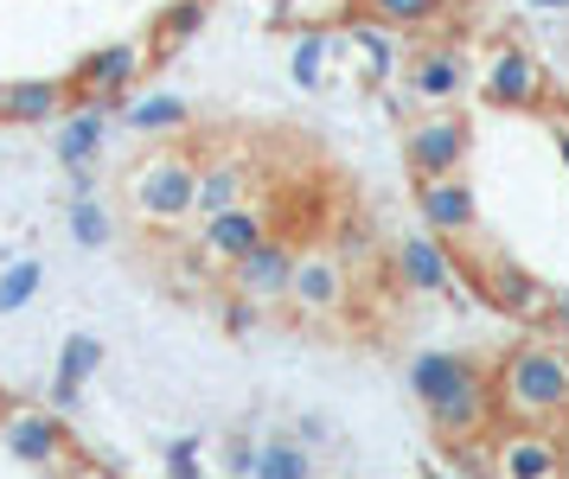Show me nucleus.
<instances>
[{
	"mask_svg": "<svg viewBox=\"0 0 569 479\" xmlns=\"http://www.w3.org/2000/svg\"><path fill=\"white\" fill-rule=\"evenodd\" d=\"M403 383H410V397L429 409V422H436L441 435H473L480 422H487L492 390H487V378L473 371V358H461V352H416Z\"/></svg>",
	"mask_w": 569,
	"mask_h": 479,
	"instance_id": "f257e3e1",
	"label": "nucleus"
},
{
	"mask_svg": "<svg viewBox=\"0 0 569 479\" xmlns=\"http://www.w3.org/2000/svg\"><path fill=\"white\" fill-rule=\"evenodd\" d=\"M492 397L518 422H550L569 409V339H525L506 365Z\"/></svg>",
	"mask_w": 569,
	"mask_h": 479,
	"instance_id": "f03ea898",
	"label": "nucleus"
},
{
	"mask_svg": "<svg viewBox=\"0 0 569 479\" xmlns=\"http://www.w3.org/2000/svg\"><path fill=\"white\" fill-rule=\"evenodd\" d=\"M129 204H134V218H148V224H180V218L199 211V167L173 148L148 153L129 173Z\"/></svg>",
	"mask_w": 569,
	"mask_h": 479,
	"instance_id": "7ed1b4c3",
	"label": "nucleus"
},
{
	"mask_svg": "<svg viewBox=\"0 0 569 479\" xmlns=\"http://www.w3.org/2000/svg\"><path fill=\"white\" fill-rule=\"evenodd\" d=\"M467 153H473V128L461 122V109H436V116H422L416 128H403V160H410L416 179L461 173Z\"/></svg>",
	"mask_w": 569,
	"mask_h": 479,
	"instance_id": "20e7f679",
	"label": "nucleus"
},
{
	"mask_svg": "<svg viewBox=\"0 0 569 479\" xmlns=\"http://www.w3.org/2000/svg\"><path fill=\"white\" fill-rule=\"evenodd\" d=\"M403 90H410L416 102H429V109H461V102L480 90V71L467 64L461 46H429V51H416Z\"/></svg>",
	"mask_w": 569,
	"mask_h": 479,
	"instance_id": "39448f33",
	"label": "nucleus"
},
{
	"mask_svg": "<svg viewBox=\"0 0 569 479\" xmlns=\"http://www.w3.org/2000/svg\"><path fill=\"white\" fill-rule=\"evenodd\" d=\"M543 90H550V83H543V64H538L525 46H499V51L487 58V71H480V102L506 109V116L538 109Z\"/></svg>",
	"mask_w": 569,
	"mask_h": 479,
	"instance_id": "423d86ee",
	"label": "nucleus"
},
{
	"mask_svg": "<svg viewBox=\"0 0 569 479\" xmlns=\"http://www.w3.org/2000/svg\"><path fill=\"white\" fill-rule=\"evenodd\" d=\"M0 441L20 467H39V473H58L64 467V429H58V409H7L0 416Z\"/></svg>",
	"mask_w": 569,
	"mask_h": 479,
	"instance_id": "0eeeda50",
	"label": "nucleus"
},
{
	"mask_svg": "<svg viewBox=\"0 0 569 479\" xmlns=\"http://www.w3.org/2000/svg\"><path fill=\"white\" fill-rule=\"evenodd\" d=\"M416 211H422V224L436 230V237H467V230L480 224V199H473V186L461 173L422 179L416 186Z\"/></svg>",
	"mask_w": 569,
	"mask_h": 479,
	"instance_id": "6e6552de",
	"label": "nucleus"
},
{
	"mask_svg": "<svg viewBox=\"0 0 569 479\" xmlns=\"http://www.w3.org/2000/svg\"><path fill=\"white\" fill-rule=\"evenodd\" d=\"M480 295H487V307H499L506 320H550V295H557V288H543L538 276H525L518 262H487V269H480Z\"/></svg>",
	"mask_w": 569,
	"mask_h": 479,
	"instance_id": "1a4fd4ad",
	"label": "nucleus"
},
{
	"mask_svg": "<svg viewBox=\"0 0 569 479\" xmlns=\"http://www.w3.org/2000/svg\"><path fill=\"white\" fill-rule=\"evenodd\" d=\"M295 269H301V256L288 250L282 237H269V243H257L237 262L231 281H237V295H250V301H288L295 295Z\"/></svg>",
	"mask_w": 569,
	"mask_h": 479,
	"instance_id": "9d476101",
	"label": "nucleus"
},
{
	"mask_svg": "<svg viewBox=\"0 0 569 479\" xmlns=\"http://www.w3.org/2000/svg\"><path fill=\"white\" fill-rule=\"evenodd\" d=\"M390 262H397V281H403L410 295H448V288H455V256L441 250V237L429 224L416 230V237H403V243L390 250Z\"/></svg>",
	"mask_w": 569,
	"mask_h": 479,
	"instance_id": "9b49d317",
	"label": "nucleus"
},
{
	"mask_svg": "<svg viewBox=\"0 0 569 479\" xmlns=\"http://www.w3.org/2000/svg\"><path fill=\"white\" fill-rule=\"evenodd\" d=\"M257 243H269V218H262L257 204H237V211L199 218V250H206L211 262H224V269H237Z\"/></svg>",
	"mask_w": 569,
	"mask_h": 479,
	"instance_id": "f8f14e48",
	"label": "nucleus"
},
{
	"mask_svg": "<svg viewBox=\"0 0 569 479\" xmlns=\"http://www.w3.org/2000/svg\"><path fill=\"white\" fill-rule=\"evenodd\" d=\"M346 295H352V276H346L339 256H327V250L301 256V269H295V295H288L301 313H339Z\"/></svg>",
	"mask_w": 569,
	"mask_h": 479,
	"instance_id": "ddd939ff",
	"label": "nucleus"
},
{
	"mask_svg": "<svg viewBox=\"0 0 569 479\" xmlns=\"http://www.w3.org/2000/svg\"><path fill=\"white\" fill-rule=\"evenodd\" d=\"M103 141H109V102H78L64 122H58V141H52V153H58V167H97L103 160Z\"/></svg>",
	"mask_w": 569,
	"mask_h": 479,
	"instance_id": "4468645a",
	"label": "nucleus"
},
{
	"mask_svg": "<svg viewBox=\"0 0 569 479\" xmlns=\"http://www.w3.org/2000/svg\"><path fill=\"white\" fill-rule=\"evenodd\" d=\"M103 371V339L97 332H64V352H58V371H52V390H46V403L64 416V409H78L83 383Z\"/></svg>",
	"mask_w": 569,
	"mask_h": 479,
	"instance_id": "2eb2a0df",
	"label": "nucleus"
},
{
	"mask_svg": "<svg viewBox=\"0 0 569 479\" xmlns=\"http://www.w3.org/2000/svg\"><path fill=\"white\" fill-rule=\"evenodd\" d=\"M499 479H563V448L543 429H512L499 441Z\"/></svg>",
	"mask_w": 569,
	"mask_h": 479,
	"instance_id": "dca6fc26",
	"label": "nucleus"
},
{
	"mask_svg": "<svg viewBox=\"0 0 569 479\" xmlns=\"http://www.w3.org/2000/svg\"><path fill=\"white\" fill-rule=\"evenodd\" d=\"M64 102H71V83L64 77H13L7 83V122H20V128L58 122Z\"/></svg>",
	"mask_w": 569,
	"mask_h": 479,
	"instance_id": "f3484780",
	"label": "nucleus"
},
{
	"mask_svg": "<svg viewBox=\"0 0 569 479\" xmlns=\"http://www.w3.org/2000/svg\"><path fill=\"white\" fill-rule=\"evenodd\" d=\"M134 71H141V46H103V51H90V58H83L71 83H78L83 97L116 102L134 83Z\"/></svg>",
	"mask_w": 569,
	"mask_h": 479,
	"instance_id": "a211bd4d",
	"label": "nucleus"
},
{
	"mask_svg": "<svg viewBox=\"0 0 569 479\" xmlns=\"http://www.w3.org/2000/svg\"><path fill=\"white\" fill-rule=\"evenodd\" d=\"M397 32L403 26H385V20H352V51H359V71L371 77V83H390L397 77V64H403V46H397Z\"/></svg>",
	"mask_w": 569,
	"mask_h": 479,
	"instance_id": "6ab92c4d",
	"label": "nucleus"
},
{
	"mask_svg": "<svg viewBox=\"0 0 569 479\" xmlns=\"http://www.w3.org/2000/svg\"><path fill=\"white\" fill-rule=\"evenodd\" d=\"M250 167L243 160H218V167H199V211L192 218H218V211H237L250 204Z\"/></svg>",
	"mask_w": 569,
	"mask_h": 479,
	"instance_id": "aec40b11",
	"label": "nucleus"
},
{
	"mask_svg": "<svg viewBox=\"0 0 569 479\" xmlns=\"http://www.w3.org/2000/svg\"><path fill=\"white\" fill-rule=\"evenodd\" d=\"M122 122H129L134 134H173V128L192 122V102H186V97H167V90H154V97L122 102Z\"/></svg>",
	"mask_w": 569,
	"mask_h": 479,
	"instance_id": "412c9836",
	"label": "nucleus"
},
{
	"mask_svg": "<svg viewBox=\"0 0 569 479\" xmlns=\"http://www.w3.org/2000/svg\"><path fill=\"white\" fill-rule=\"evenodd\" d=\"M327 58H333V32H327V26H308V32L295 39V51H288L295 83H301V90H327Z\"/></svg>",
	"mask_w": 569,
	"mask_h": 479,
	"instance_id": "4be33fe9",
	"label": "nucleus"
},
{
	"mask_svg": "<svg viewBox=\"0 0 569 479\" xmlns=\"http://www.w3.org/2000/svg\"><path fill=\"white\" fill-rule=\"evenodd\" d=\"M206 32V0H167L154 20V51H180Z\"/></svg>",
	"mask_w": 569,
	"mask_h": 479,
	"instance_id": "5701e85b",
	"label": "nucleus"
},
{
	"mask_svg": "<svg viewBox=\"0 0 569 479\" xmlns=\"http://www.w3.org/2000/svg\"><path fill=\"white\" fill-rule=\"evenodd\" d=\"M39 288H46V262H39V256L7 262V269H0V313H20Z\"/></svg>",
	"mask_w": 569,
	"mask_h": 479,
	"instance_id": "b1692460",
	"label": "nucleus"
},
{
	"mask_svg": "<svg viewBox=\"0 0 569 479\" xmlns=\"http://www.w3.org/2000/svg\"><path fill=\"white\" fill-rule=\"evenodd\" d=\"M250 479H308V455L295 441H262L250 460Z\"/></svg>",
	"mask_w": 569,
	"mask_h": 479,
	"instance_id": "393cba45",
	"label": "nucleus"
},
{
	"mask_svg": "<svg viewBox=\"0 0 569 479\" xmlns=\"http://www.w3.org/2000/svg\"><path fill=\"white\" fill-rule=\"evenodd\" d=\"M71 237H78L83 250H103L109 237H116V218L97 199H71Z\"/></svg>",
	"mask_w": 569,
	"mask_h": 479,
	"instance_id": "a878e982",
	"label": "nucleus"
},
{
	"mask_svg": "<svg viewBox=\"0 0 569 479\" xmlns=\"http://www.w3.org/2000/svg\"><path fill=\"white\" fill-rule=\"evenodd\" d=\"M359 7L385 26H429L441 13V0H359Z\"/></svg>",
	"mask_w": 569,
	"mask_h": 479,
	"instance_id": "bb28decb",
	"label": "nucleus"
},
{
	"mask_svg": "<svg viewBox=\"0 0 569 479\" xmlns=\"http://www.w3.org/2000/svg\"><path fill=\"white\" fill-rule=\"evenodd\" d=\"M167 479H206V467H199V435H173L167 441Z\"/></svg>",
	"mask_w": 569,
	"mask_h": 479,
	"instance_id": "cd10ccee",
	"label": "nucleus"
},
{
	"mask_svg": "<svg viewBox=\"0 0 569 479\" xmlns=\"http://www.w3.org/2000/svg\"><path fill=\"white\" fill-rule=\"evenodd\" d=\"M224 327H231V332H250V327H257V301H250V295H237V301L224 307Z\"/></svg>",
	"mask_w": 569,
	"mask_h": 479,
	"instance_id": "c85d7f7f",
	"label": "nucleus"
},
{
	"mask_svg": "<svg viewBox=\"0 0 569 479\" xmlns=\"http://www.w3.org/2000/svg\"><path fill=\"white\" fill-rule=\"evenodd\" d=\"M550 332H557V339H569V288H557V295H550Z\"/></svg>",
	"mask_w": 569,
	"mask_h": 479,
	"instance_id": "c756f323",
	"label": "nucleus"
},
{
	"mask_svg": "<svg viewBox=\"0 0 569 479\" xmlns=\"http://www.w3.org/2000/svg\"><path fill=\"white\" fill-rule=\"evenodd\" d=\"M538 13H569V0H531Z\"/></svg>",
	"mask_w": 569,
	"mask_h": 479,
	"instance_id": "7c9ffc66",
	"label": "nucleus"
},
{
	"mask_svg": "<svg viewBox=\"0 0 569 479\" xmlns=\"http://www.w3.org/2000/svg\"><path fill=\"white\" fill-rule=\"evenodd\" d=\"M557 160L569 167V128H557Z\"/></svg>",
	"mask_w": 569,
	"mask_h": 479,
	"instance_id": "2f4dec72",
	"label": "nucleus"
},
{
	"mask_svg": "<svg viewBox=\"0 0 569 479\" xmlns=\"http://www.w3.org/2000/svg\"><path fill=\"white\" fill-rule=\"evenodd\" d=\"M0 122H7V83H0Z\"/></svg>",
	"mask_w": 569,
	"mask_h": 479,
	"instance_id": "473e14b6",
	"label": "nucleus"
},
{
	"mask_svg": "<svg viewBox=\"0 0 569 479\" xmlns=\"http://www.w3.org/2000/svg\"><path fill=\"white\" fill-rule=\"evenodd\" d=\"M563 479H569V448H563Z\"/></svg>",
	"mask_w": 569,
	"mask_h": 479,
	"instance_id": "72a5a7b5",
	"label": "nucleus"
},
{
	"mask_svg": "<svg viewBox=\"0 0 569 479\" xmlns=\"http://www.w3.org/2000/svg\"><path fill=\"white\" fill-rule=\"evenodd\" d=\"M78 479H103V473H78Z\"/></svg>",
	"mask_w": 569,
	"mask_h": 479,
	"instance_id": "f704fd0d",
	"label": "nucleus"
},
{
	"mask_svg": "<svg viewBox=\"0 0 569 479\" xmlns=\"http://www.w3.org/2000/svg\"><path fill=\"white\" fill-rule=\"evenodd\" d=\"M429 479H448V473H429Z\"/></svg>",
	"mask_w": 569,
	"mask_h": 479,
	"instance_id": "c9c22d12",
	"label": "nucleus"
}]
</instances>
